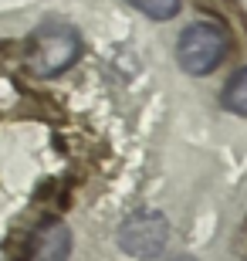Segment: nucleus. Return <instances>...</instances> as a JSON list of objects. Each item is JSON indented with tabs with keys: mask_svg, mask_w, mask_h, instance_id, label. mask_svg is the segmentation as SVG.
Wrapping results in <instances>:
<instances>
[{
	"mask_svg": "<svg viewBox=\"0 0 247 261\" xmlns=\"http://www.w3.org/2000/svg\"><path fill=\"white\" fill-rule=\"evenodd\" d=\"M227 55V31L217 20H193L176 41V61L186 75H210Z\"/></svg>",
	"mask_w": 247,
	"mask_h": 261,
	"instance_id": "f257e3e1",
	"label": "nucleus"
},
{
	"mask_svg": "<svg viewBox=\"0 0 247 261\" xmlns=\"http://www.w3.org/2000/svg\"><path fill=\"white\" fill-rule=\"evenodd\" d=\"M78 55H81V38H78L75 28H68V24H44V28L34 31L28 65L38 78H54L65 68L75 65Z\"/></svg>",
	"mask_w": 247,
	"mask_h": 261,
	"instance_id": "f03ea898",
	"label": "nucleus"
},
{
	"mask_svg": "<svg viewBox=\"0 0 247 261\" xmlns=\"http://www.w3.org/2000/svg\"><path fill=\"white\" fill-rule=\"evenodd\" d=\"M115 241L129 258H159L170 241V221L159 211H135L119 224Z\"/></svg>",
	"mask_w": 247,
	"mask_h": 261,
	"instance_id": "7ed1b4c3",
	"label": "nucleus"
},
{
	"mask_svg": "<svg viewBox=\"0 0 247 261\" xmlns=\"http://www.w3.org/2000/svg\"><path fill=\"white\" fill-rule=\"evenodd\" d=\"M71 254V227L65 221H44L31 241V261H68Z\"/></svg>",
	"mask_w": 247,
	"mask_h": 261,
	"instance_id": "20e7f679",
	"label": "nucleus"
},
{
	"mask_svg": "<svg viewBox=\"0 0 247 261\" xmlns=\"http://www.w3.org/2000/svg\"><path fill=\"white\" fill-rule=\"evenodd\" d=\"M220 106L227 109V112H234V116L247 119V68H240L237 75L224 85V92H220Z\"/></svg>",
	"mask_w": 247,
	"mask_h": 261,
	"instance_id": "39448f33",
	"label": "nucleus"
},
{
	"mask_svg": "<svg viewBox=\"0 0 247 261\" xmlns=\"http://www.w3.org/2000/svg\"><path fill=\"white\" fill-rule=\"evenodd\" d=\"M129 4L149 20H173L180 14V0H129Z\"/></svg>",
	"mask_w": 247,
	"mask_h": 261,
	"instance_id": "423d86ee",
	"label": "nucleus"
}]
</instances>
